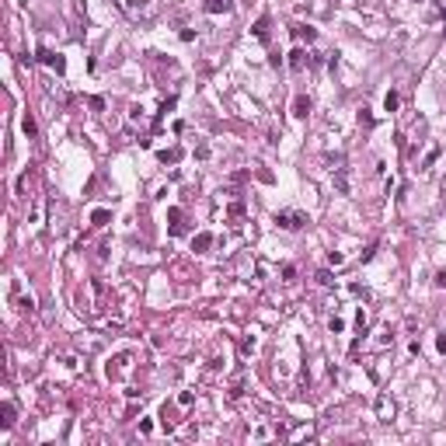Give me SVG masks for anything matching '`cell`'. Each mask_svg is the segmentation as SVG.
I'll use <instances>...</instances> for the list:
<instances>
[{"label": "cell", "mask_w": 446, "mask_h": 446, "mask_svg": "<svg viewBox=\"0 0 446 446\" xmlns=\"http://www.w3.org/2000/svg\"><path fill=\"white\" fill-rule=\"evenodd\" d=\"M275 223H279L282 230H300V227L307 223V213H300V209H282V213L275 216Z\"/></svg>", "instance_id": "obj_1"}, {"label": "cell", "mask_w": 446, "mask_h": 446, "mask_svg": "<svg viewBox=\"0 0 446 446\" xmlns=\"http://www.w3.org/2000/svg\"><path fill=\"white\" fill-rule=\"evenodd\" d=\"M38 63H46V66H53L56 73H63V70H66V59H63L59 53H53V49H38Z\"/></svg>", "instance_id": "obj_2"}, {"label": "cell", "mask_w": 446, "mask_h": 446, "mask_svg": "<svg viewBox=\"0 0 446 446\" xmlns=\"http://www.w3.org/2000/svg\"><path fill=\"white\" fill-rule=\"evenodd\" d=\"M377 415H380V422H390V418H394V401H390L387 394L377 397Z\"/></svg>", "instance_id": "obj_3"}, {"label": "cell", "mask_w": 446, "mask_h": 446, "mask_svg": "<svg viewBox=\"0 0 446 446\" xmlns=\"http://www.w3.org/2000/svg\"><path fill=\"white\" fill-rule=\"evenodd\" d=\"M268 28H272V21H268V14H262V18L255 21V28H251L258 42H268Z\"/></svg>", "instance_id": "obj_4"}, {"label": "cell", "mask_w": 446, "mask_h": 446, "mask_svg": "<svg viewBox=\"0 0 446 446\" xmlns=\"http://www.w3.org/2000/svg\"><path fill=\"white\" fill-rule=\"evenodd\" d=\"M293 115H297V119H307V115H310V98H307V94H297V98H293Z\"/></svg>", "instance_id": "obj_5"}, {"label": "cell", "mask_w": 446, "mask_h": 446, "mask_svg": "<svg viewBox=\"0 0 446 446\" xmlns=\"http://www.w3.org/2000/svg\"><path fill=\"white\" fill-rule=\"evenodd\" d=\"M168 220H171V234L175 237H181L185 234V223H181V209L175 206V209H168Z\"/></svg>", "instance_id": "obj_6"}, {"label": "cell", "mask_w": 446, "mask_h": 446, "mask_svg": "<svg viewBox=\"0 0 446 446\" xmlns=\"http://www.w3.org/2000/svg\"><path fill=\"white\" fill-rule=\"evenodd\" d=\"M0 415H4V429H14V422H18V408L11 401H4V408H0Z\"/></svg>", "instance_id": "obj_7"}, {"label": "cell", "mask_w": 446, "mask_h": 446, "mask_svg": "<svg viewBox=\"0 0 446 446\" xmlns=\"http://www.w3.org/2000/svg\"><path fill=\"white\" fill-rule=\"evenodd\" d=\"M157 157H160V164H178V160H181V147H171V150H160Z\"/></svg>", "instance_id": "obj_8"}, {"label": "cell", "mask_w": 446, "mask_h": 446, "mask_svg": "<svg viewBox=\"0 0 446 446\" xmlns=\"http://www.w3.org/2000/svg\"><path fill=\"white\" fill-rule=\"evenodd\" d=\"M230 4H234V0H206L202 7H206L209 14H223V11H230Z\"/></svg>", "instance_id": "obj_9"}, {"label": "cell", "mask_w": 446, "mask_h": 446, "mask_svg": "<svg viewBox=\"0 0 446 446\" xmlns=\"http://www.w3.org/2000/svg\"><path fill=\"white\" fill-rule=\"evenodd\" d=\"M307 63H310V56H307L303 49H293V53H290V66H293V70H303Z\"/></svg>", "instance_id": "obj_10"}, {"label": "cell", "mask_w": 446, "mask_h": 446, "mask_svg": "<svg viewBox=\"0 0 446 446\" xmlns=\"http://www.w3.org/2000/svg\"><path fill=\"white\" fill-rule=\"evenodd\" d=\"M209 244H213V234H199L192 240V251H209Z\"/></svg>", "instance_id": "obj_11"}, {"label": "cell", "mask_w": 446, "mask_h": 446, "mask_svg": "<svg viewBox=\"0 0 446 446\" xmlns=\"http://www.w3.org/2000/svg\"><path fill=\"white\" fill-rule=\"evenodd\" d=\"M293 35H297V38H307V42H314V38H317V31H314L310 25H293Z\"/></svg>", "instance_id": "obj_12"}, {"label": "cell", "mask_w": 446, "mask_h": 446, "mask_svg": "<svg viewBox=\"0 0 446 446\" xmlns=\"http://www.w3.org/2000/svg\"><path fill=\"white\" fill-rule=\"evenodd\" d=\"M335 188H338L342 195H349V175H345V168L335 171Z\"/></svg>", "instance_id": "obj_13"}, {"label": "cell", "mask_w": 446, "mask_h": 446, "mask_svg": "<svg viewBox=\"0 0 446 446\" xmlns=\"http://www.w3.org/2000/svg\"><path fill=\"white\" fill-rule=\"evenodd\" d=\"M108 220H112V213H108V209H94V213H91V223H94V227H105Z\"/></svg>", "instance_id": "obj_14"}, {"label": "cell", "mask_w": 446, "mask_h": 446, "mask_svg": "<svg viewBox=\"0 0 446 446\" xmlns=\"http://www.w3.org/2000/svg\"><path fill=\"white\" fill-rule=\"evenodd\" d=\"M11 293H14V290H11ZM14 300H18V310H25V314L35 310V300H31V297H18V293H14Z\"/></svg>", "instance_id": "obj_15"}, {"label": "cell", "mask_w": 446, "mask_h": 446, "mask_svg": "<svg viewBox=\"0 0 446 446\" xmlns=\"http://www.w3.org/2000/svg\"><path fill=\"white\" fill-rule=\"evenodd\" d=\"M390 342H394V331H390V328H380V331H377V345H380V349H387Z\"/></svg>", "instance_id": "obj_16"}, {"label": "cell", "mask_w": 446, "mask_h": 446, "mask_svg": "<svg viewBox=\"0 0 446 446\" xmlns=\"http://www.w3.org/2000/svg\"><path fill=\"white\" fill-rule=\"evenodd\" d=\"M21 129H25V136H28V140L38 133V126H35V119H31V115H25V119H21Z\"/></svg>", "instance_id": "obj_17"}, {"label": "cell", "mask_w": 446, "mask_h": 446, "mask_svg": "<svg viewBox=\"0 0 446 446\" xmlns=\"http://www.w3.org/2000/svg\"><path fill=\"white\" fill-rule=\"evenodd\" d=\"M397 105H401L397 91H387V98H384V108H387V112H397Z\"/></svg>", "instance_id": "obj_18"}, {"label": "cell", "mask_w": 446, "mask_h": 446, "mask_svg": "<svg viewBox=\"0 0 446 446\" xmlns=\"http://www.w3.org/2000/svg\"><path fill=\"white\" fill-rule=\"evenodd\" d=\"M317 282H321V286H331L335 279H331V272H328V268H321V272H317Z\"/></svg>", "instance_id": "obj_19"}, {"label": "cell", "mask_w": 446, "mask_h": 446, "mask_svg": "<svg viewBox=\"0 0 446 446\" xmlns=\"http://www.w3.org/2000/svg\"><path fill=\"white\" fill-rule=\"evenodd\" d=\"M240 216H244V202H234L230 206V220H240Z\"/></svg>", "instance_id": "obj_20"}, {"label": "cell", "mask_w": 446, "mask_h": 446, "mask_svg": "<svg viewBox=\"0 0 446 446\" xmlns=\"http://www.w3.org/2000/svg\"><path fill=\"white\" fill-rule=\"evenodd\" d=\"M328 328L338 335V331H345V321H342V317H331V321H328Z\"/></svg>", "instance_id": "obj_21"}, {"label": "cell", "mask_w": 446, "mask_h": 446, "mask_svg": "<svg viewBox=\"0 0 446 446\" xmlns=\"http://www.w3.org/2000/svg\"><path fill=\"white\" fill-rule=\"evenodd\" d=\"M359 122H362V126H373V115H370V108H362V112H359Z\"/></svg>", "instance_id": "obj_22"}, {"label": "cell", "mask_w": 446, "mask_h": 446, "mask_svg": "<svg viewBox=\"0 0 446 446\" xmlns=\"http://www.w3.org/2000/svg\"><path fill=\"white\" fill-rule=\"evenodd\" d=\"M342 262H345V258H342L338 251H331V255H328V265H342Z\"/></svg>", "instance_id": "obj_23"}, {"label": "cell", "mask_w": 446, "mask_h": 446, "mask_svg": "<svg viewBox=\"0 0 446 446\" xmlns=\"http://www.w3.org/2000/svg\"><path fill=\"white\" fill-rule=\"evenodd\" d=\"M436 349H439V352H446V335H439V338H436Z\"/></svg>", "instance_id": "obj_24"}, {"label": "cell", "mask_w": 446, "mask_h": 446, "mask_svg": "<svg viewBox=\"0 0 446 446\" xmlns=\"http://www.w3.org/2000/svg\"><path fill=\"white\" fill-rule=\"evenodd\" d=\"M443 31H446V14H443Z\"/></svg>", "instance_id": "obj_25"}]
</instances>
